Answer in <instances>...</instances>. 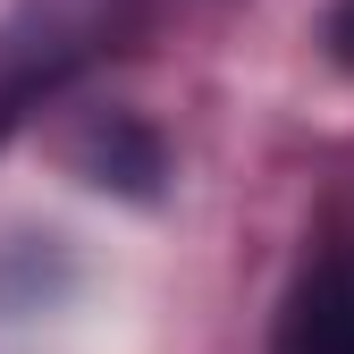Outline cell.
I'll list each match as a JSON object with an SVG mask.
<instances>
[{
  "label": "cell",
  "mask_w": 354,
  "mask_h": 354,
  "mask_svg": "<svg viewBox=\"0 0 354 354\" xmlns=\"http://www.w3.org/2000/svg\"><path fill=\"white\" fill-rule=\"evenodd\" d=\"M279 354H354V253H329L295 279Z\"/></svg>",
  "instance_id": "cell-1"
},
{
  "label": "cell",
  "mask_w": 354,
  "mask_h": 354,
  "mask_svg": "<svg viewBox=\"0 0 354 354\" xmlns=\"http://www.w3.org/2000/svg\"><path fill=\"white\" fill-rule=\"evenodd\" d=\"M76 160L93 169V186H118V194H152V186H160V144L144 136L136 118L93 127V136L76 144Z\"/></svg>",
  "instance_id": "cell-2"
},
{
  "label": "cell",
  "mask_w": 354,
  "mask_h": 354,
  "mask_svg": "<svg viewBox=\"0 0 354 354\" xmlns=\"http://www.w3.org/2000/svg\"><path fill=\"white\" fill-rule=\"evenodd\" d=\"M329 59L354 68V0H337V9H329Z\"/></svg>",
  "instance_id": "cell-3"
}]
</instances>
